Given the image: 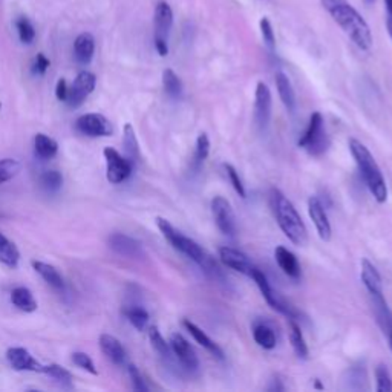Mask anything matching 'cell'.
Instances as JSON below:
<instances>
[{
    "label": "cell",
    "instance_id": "cell-1",
    "mask_svg": "<svg viewBox=\"0 0 392 392\" xmlns=\"http://www.w3.org/2000/svg\"><path fill=\"white\" fill-rule=\"evenodd\" d=\"M320 5L360 51H369L372 48L371 28L348 0H320Z\"/></svg>",
    "mask_w": 392,
    "mask_h": 392
},
{
    "label": "cell",
    "instance_id": "cell-2",
    "mask_svg": "<svg viewBox=\"0 0 392 392\" xmlns=\"http://www.w3.org/2000/svg\"><path fill=\"white\" fill-rule=\"evenodd\" d=\"M156 225H158V229L163 233L165 241H168L176 251H180L184 254V256L192 259L196 266H198L204 273L210 274L212 278L222 276L217 261H214L212 254L207 250H204L198 242L193 241L189 236H185V234H183L180 230H176L168 219L156 218Z\"/></svg>",
    "mask_w": 392,
    "mask_h": 392
},
{
    "label": "cell",
    "instance_id": "cell-3",
    "mask_svg": "<svg viewBox=\"0 0 392 392\" xmlns=\"http://www.w3.org/2000/svg\"><path fill=\"white\" fill-rule=\"evenodd\" d=\"M270 205L274 219H276L282 233L285 234L288 241H291L294 245H298V247L305 245L308 241L307 225L287 196L279 189H271Z\"/></svg>",
    "mask_w": 392,
    "mask_h": 392
},
{
    "label": "cell",
    "instance_id": "cell-4",
    "mask_svg": "<svg viewBox=\"0 0 392 392\" xmlns=\"http://www.w3.org/2000/svg\"><path fill=\"white\" fill-rule=\"evenodd\" d=\"M348 147L368 190L379 204H385L388 200V185L376 158L372 156L368 147L356 138H351L348 141Z\"/></svg>",
    "mask_w": 392,
    "mask_h": 392
},
{
    "label": "cell",
    "instance_id": "cell-5",
    "mask_svg": "<svg viewBox=\"0 0 392 392\" xmlns=\"http://www.w3.org/2000/svg\"><path fill=\"white\" fill-rule=\"evenodd\" d=\"M298 144L312 156H320L328 151L330 138L325 129V121H323L320 112L311 114L307 129L302 134Z\"/></svg>",
    "mask_w": 392,
    "mask_h": 392
},
{
    "label": "cell",
    "instance_id": "cell-6",
    "mask_svg": "<svg viewBox=\"0 0 392 392\" xmlns=\"http://www.w3.org/2000/svg\"><path fill=\"white\" fill-rule=\"evenodd\" d=\"M173 26V11L172 6L160 0L155 6L153 13V43L155 49L161 57L169 54V37Z\"/></svg>",
    "mask_w": 392,
    "mask_h": 392
},
{
    "label": "cell",
    "instance_id": "cell-7",
    "mask_svg": "<svg viewBox=\"0 0 392 392\" xmlns=\"http://www.w3.org/2000/svg\"><path fill=\"white\" fill-rule=\"evenodd\" d=\"M254 282H256V285L259 288V291L262 293V296L263 299L267 300L268 305L273 308V310H276L278 312H281V315L283 316H287L288 319H296L298 317V311L294 310L290 303L285 300V299H282L279 294L274 291L270 285V282L267 279L266 274H263V271H261L258 267L253 270L251 273V276H250Z\"/></svg>",
    "mask_w": 392,
    "mask_h": 392
},
{
    "label": "cell",
    "instance_id": "cell-8",
    "mask_svg": "<svg viewBox=\"0 0 392 392\" xmlns=\"http://www.w3.org/2000/svg\"><path fill=\"white\" fill-rule=\"evenodd\" d=\"M106 160V178L112 184H120L129 178L132 173V163L124 158V156L115 151L114 147H106L104 149Z\"/></svg>",
    "mask_w": 392,
    "mask_h": 392
},
{
    "label": "cell",
    "instance_id": "cell-9",
    "mask_svg": "<svg viewBox=\"0 0 392 392\" xmlns=\"http://www.w3.org/2000/svg\"><path fill=\"white\" fill-rule=\"evenodd\" d=\"M212 214L214 222L218 225V229L225 236H234V234H236V217H234L232 204L225 200L224 196H214L212 200Z\"/></svg>",
    "mask_w": 392,
    "mask_h": 392
},
{
    "label": "cell",
    "instance_id": "cell-10",
    "mask_svg": "<svg viewBox=\"0 0 392 392\" xmlns=\"http://www.w3.org/2000/svg\"><path fill=\"white\" fill-rule=\"evenodd\" d=\"M271 106H273V98L270 87L259 82L256 85V92H254V123L258 124L261 131L266 129L271 119Z\"/></svg>",
    "mask_w": 392,
    "mask_h": 392
},
{
    "label": "cell",
    "instance_id": "cell-11",
    "mask_svg": "<svg viewBox=\"0 0 392 392\" xmlns=\"http://www.w3.org/2000/svg\"><path fill=\"white\" fill-rule=\"evenodd\" d=\"M75 127L78 132L87 136H111L114 127L111 121L100 114H86L77 120Z\"/></svg>",
    "mask_w": 392,
    "mask_h": 392
},
{
    "label": "cell",
    "instance_id": "cell-12",
    "mask_svg": "<svg viewBox=\"0 0 392 392\" xmlns=\"http://www.w3.org/2000/svg\"><path fill=\"white\" fill-rule=\"evenodd\" d=\"M170 349L176 359L180 360V364L184 366V369L187 371H196L200 368V360L198 356H196L195 349L189 343V340L185 339L183 334H178V332H173L170 336Z\"/></svg>",
    "mask_w": 392,
    "mask_h": 392
},
{
    "label": "cell",
    "instance_id": "cell-13",
    "mask_svg": "<svg viewBox=\"0 0 392 392\" xmlns=\"http://www.w3.org/2000/svg\"><path fill=\"white\" fill-rule=\"evenodd\" d=\"M97 83V77L92 72L82 71L77 75L72 86L70 87V95H67V103L71 107H78L85 103V100L89 95Z\"/></svg>",
    "mask_w": 392,
    "mask_h": 392
},
{
    "label": "cell",
    "instance_id": "cell-14",
    "mask_svg": "<svg viewBox=\"0 0 392 392\" xmlns=\"http://www.w3.org/2000/svg\"><path fill=\"white\" fill-rule=\"evenodd\" d=\"M111 249L127 259H143L144 258V249L140 241H136L131 236H127L124 233H114L109 238Z\"/></svg>",
    "mask_w": 392,
    "mask_h": 392
},
{
    "label": "cell",
    "instance_id": "cell-15",
    "mask_svg": "<svg viewBox=\"0 0 392 392\" xmlns=\"http://www.w3.org/2000/svg\"><path fill=\"white\" fill-rule=\"evenodd\" d=\"M308 214H310L312 224H315L319 238L322 241L328 242L332 236L331 222H330L325 207H323V204L320 202L317 196H311V198L308 200Z\"/></svg>",
    "mask_w": 392,
    "mask_h": 392
},
{
    "label": "cell",
    "instance_id": "cell-16",
    "mask_svg": "<svg viewBox=\"0 0 392 392\" xmlns=\"http://www.w3.org/2000/svg\"><path fill=\"white\" fill-rule=\"evenodd\" d=\"M219 259L225 267H229L241 274H245V276H249V278L251 276L253 270L256 268V266H254L247 254L236 250V249H232V247H221L219 249Z\"/></svg>",
    "mask_w": 392,
    "mask_h": 392
},
{
    "label": "cell",
    "instance_id": "cell-17",
    "mask_svg": "<svg viewBox=\"0 0 392 392\" xmlns=\"http://www.w3.org/2000/svg\"><path fill=\"white\" fill-rule=\"evenodd\" d=\"M360 279L364 282L365 288L371 294V298L374 300L385 299L383 296V282H381V276L379 270L374 267V263H371L368 259H361V270H360Z\"/></svg>",
    "mask_w": 392,
    "mask_h": 392
},
{
    "label": "cell",
    "instance_id": "cell-18",
    "mask_svg": "<svg viewBox=\"0 0 392 392\" xmlns=\"http://www.w3.org/2000/svg\"><path fill=\"white\" fill-rule=\"evenodd\" d=\"M274 259H276V263L279 268L283 271V274L293 281H299L302 276V270H300V263L296 258V254L290 251L288 249L283 247V245H279L274 250Z\"/></svg>",
    "mask_w": 392,
    "mask_h": 392
},
{
    "label": "cell",
    "instance_id": "cell-19",
    "mask_svg": "<svg viewBox=\"0 0 392 392\" xmlns=\"http://www.w3.org/2000/svg\"><path fill=\"white\" fill-rule=\"evenodd\" d=\"M6 359L16 371H38L42 372V365L31 356V352L25 348H9Z\"/></svg>",
    "mask_w": 392,
    "mask_h": 392
},
{
    "label": "cell",
    "instance_id": "cell-20",
    "mask_svg": "<svg viewBox=\"0 0 392 392\" xmlns=\"http://www.w3.org/2000/svg\"><path fill=\"white\" fill-rule=\"evenodd\" d=\"M183 325H184L185 330L189 331V334L196 342H198L202 348L207 349L213 357H217L219 360H224V351H222V348L218 345L217 342H213L207 334H205V332L198 325H196V323L190 322L189 319H184L183 320Z\"/></svg>",
    "mask_w": 392,
    "mask_h": 392
},
{
    "label": "cell",
    "instance_id": "cell-21",
    "mask_svg": "<svg viewBox=\"0 0 392 392\" xmlns=\"http://www.w3.org/2000/svg\"><path fill=\"white\" fill-rule=\"evenodd\" d=\"M95 53V38L89 33H82L74 42V55L78 63H91Z\"/></svg>",
    "mask_w": 392,
    "mask_h": 392
},
{
    "label": "cell",
    "instance_id": "cell-22",
    "mask_svg": "<svg viewBox=\"0 0 392 392\" xmlns=\"http://www.w3.org/2000/svg\"><path fill=\"white\" fill-rule=\"evenodd\" d=\"M100 347L102 351L104 352V356L112 360L115 365H123L126 361V349L121 345V342L111 336V334H102L100 337Z\"/></svg>",
    "mask_w": 392,
    "mask_h": 392
},
{
    "label": "cell",
    "instance_id": "cell-23",
    "mask_svg": "<svg viewBox=\"0 0 392 392\" xmlns=\"http://www.w3.org/2000/svg\"><path fill=\"white\" fill-rule=\"evenodd\" d=\"M274 83H276V89L281 102L287 107V111L293 112L294 107H296V94H294L290 78L282 71H279L276 72V75H274Z\"/></svg>",
    "mask_w": 392,
    "mask_h": 392
},
{
    "label": "cell",
    "instance_id": "cell-24",
    "mask_svg": "<svg viewBox=\"0 0 392 392\" xmlns=\"http://www.w3.org/2000/svg\"><path fill=\"white\" fill-rule=\"evenodd\" d=\"M288 336H290L291 347L294 349V354H296L302 360H307L310 356V349H308L305 337H303V332H302L300 327L296 323V319H290V322H288Z\"/></svg>",
    "mask_w": 392,
    "mask_h": 392
},
{
    "label": "cell",
    "instance_id": "cell-25",
    "mask_svg": "<svg viewBox=\"0 0 392 392\" xmlns=\"http://www.w3.org/2000/svg\"><path fill=\"white\" fill-rule=\"evenodd\" d=\"M253 339L258 345L263 349H273L276 348V332L266 322H256L253 325Z\"/></svg>",
    "mask_w": 392,
    "mask_h": 392
},
{
    "label": "cell",
    "instance_id": "cell-26",
    "mask_svg": "<svg viewBox=\"0 0 392 392\" xmlns=\"http://www.w3.org/2000/svg\"><path fill=\"white\" fill-rule=\"evenodd\" d=\"M33 267L38 274H40L42 279L46 283H49L53 288H55L58 291L65 290V281L62 278V274L57 271L55 267L49 266V263H45V262H40V261H33Z\"/></svg>",
    "mask_w": 392,
    "mask_h": 392
},
{
    "label": "cell",
    "instance_id": "cell-27",
    "mask_svg": "<svg viewBox=\"0 0 392 392\" xmlns=\"http://www.w3.org/2000/svg\"><path fill=\"white\" fill-rule=\"evenodd\" d=\"M11 302L14 307L25 312H33L37 310V302L33 296V293L25 287H17L11 293Z\"/></svg>",
    "mask_w": 392,
    "mask_h": 392
},
{
    "label": "cell",
    "instance_id": "cell-28",
    "mask_svg": "<svg viewBox=\"0 0 392 392\" xmlns=\"http://www.w3.org/2000/svg\"><path fill=\"white\" fill-rule=\"evenodd\" d=\"M34 147L37 156H40L42 160H51L58 152V144L55 140L49 138L45 134H37L34 138Z\"/></svg>",
    "mask_w": 392,
    "mask_h": 392
},
{
    "label": "cell",
    "instance_id": "cell-29",
    "mask_svg": "<svg viewBox=\"0 0 392 392\" xmlns=\"http://www.w3.org/2000/svg\"><path fill=\"white\" fill-rule=\"evenodd\" d=\"M123 146H124V152L127 155V160L131 163H135L140 160V146L138 140H136V135L132 124L127 123L124 126V132H123Z\"/></svg>",
    "mask_w": 392,
    "mask_h": 392
},
{
    "label": "cell",
    "instance_id": "cell-30",
    "mask_svg": "<svg viewBox=\"0 0 392 392\" xmlns=\"http://www.w3.org/2000/svg\"><path fill=\"white\" fill-rule=\"evenodd\" d=\"M18 259H21V253L16 245L5 234L0 233V262L8 267H17Z\"/></svg>",
    "mask_w": 392,
    "mask_h": 392
},
{
    "label": "cell",
    "instance_id": "cell-31",
    "mask_svg": "<svg viewBox=\"0 0 392 392\" xmlns=\"http://www.w3.org/2000/svg\"><path fill=\"white\" fill-rule=\"evenodd\" d=\"M163 86L164 91L170 98H180L183 95V82L181 78L175 74L173 70L168 67V70H164L163 72Z\"/></svg>",
    "mask_w": 392,
    "mask_h": 392
},
{
    "label": "cell",
    "instance_id": "cell-32",
    "mask_svg": "<svg viewBox=\"0 0 392 392\" xmlns=\"http://www.w3.org/2000/svg\"><path fill=\"white\" fill-rule=\"evenodd\" d=\"M42 372L46 376H49L51 379H54L58 385H60L62 388H66V389H71L72 388V376L71 372L65 369L63 366L60 365H48V366H43L42 368Z\"/></svg>",
    "mask_w": 392,
    "mask_h": 392
},
{
    "label": "cell",
    "instance_id": "cell-33",
    "mask_svg": "<svg viewBox=\"0 0 392 392\" xmlns=\"http://www.w3.org/2000/svg\"><path fill=\"white\" fill-rule=\"evenodd\" d=\"M149 340L152 343V347L153 349L158 352V354L163 357V359H169L170 357V343L165 342V339L163 337V334L160 332V330L156 328V327H151L149 328Z\"/></svg>",
    "mask_w": 392,
    "mask_h": 392
},
{
    "label": "cell",
    "instance_id": "cell-34",
    "mask_svg": "<svg viewBox=\"0 0 392 392\" xmlns=\"http://www.w3.org/2000/svg\"><path fill=\"white\" fill-rule=\"evenodd\" d=\"M16 29L18 38H21V42L25 45H31L36 38V28L34 25L29 22V18L26 17H18L16 21Z\"/></svg>",
    "mask_w": 392,
    "mask_h": 392
},
{
    "label": "cell",
    "instance_id": "cell-35",
    "mask_svg": "<svg viewBox=\"0 0 392 392\" xmlns=\"http://www.w3.org/2000/svg\"><path fill=\"white\" fill-rule=\"evenodd\" d=\"M124 315H126L127 320H129L138 331H144L146 327H147V323H149V312H147L141 307L127 308L124 311Z\"/></svg>",
    "mask_w": 392,
    "mask_h": 392
},
{
    "label": "cell",
    "instance_id": "cell-36",
    "mask_svg": "<svg viewBox=\"0 0 392 392\" xmlns=\"http://www.w3.org/2000/svg\"><path fill=\"white\" fill-rule=\"evenodd\" d=\"M40 184L46 192H53V193L58 192L62 189L63 176L60 172H57V170H46L40 176Z\"/></svg>",
    "mask_w": 392,
    "mask_h": 392
},
{
    "label": "cell",
    "instance_id": "cell-37",
    "mask_svg": "<svg viewBox=\"0 0 392 392\" xmlns=\"http://www.w3.org/2000/svg\"><path fill=\"white\" fill-rule=\"evenodd\" d=\"M21 172V163L13 158L0 160V184L8 183Z\"/></svg>",
    "mask_w": 392,
    "mask_h": 392
},
{
    "label": "cell",
    "instance_id": "cell-38",
    "mask_svg": "<svg viewBox=\"0 0 392 392\" xmlns=\"http://www.w3.org/2000/svg\"><path fill=\"white\" fill-rule=\"evenodd\" d=\"M210 153V140L207 134H200L196 138V147H195V164L201 165Z\"/></svg>",
    "mask_w": 392,
    "mask_h": 392
},
{
    "label": "cell",
    "instance_id": "cell-39",
    "mask_svg": "<svg viewBox=\"0 0 392 392\" xmlns=\"http://www.w3.org/2000/svg\"><path fill=\"white\" fill-rule=\"evenodd\" d=\"M259 29H261L263 45H266L270 49V51H274V49H276V36H274V29H273L271 22L268 21V17L261 18Z\"/></svg>",
    "mask_w": 392,
    "mask_h": 392
},
{
    "label": "cell",
    "instance_id": "cell-40",
    "mask_svg": "<svg viewBox=\"0 0 392 392\" xmlns=\"http://www.w3.org/2000/svg\"><path fill=\"white\" fill-rule=\"evenodd\" d=\"M376 381L377 392H392V377L386 365H379L376 368Z\"/></svg>",
    "mask_w": 392,
    "mask_h": 392
},
{
    "label": "cell",
    "instance_id": "cell-41",
    "mask_svg": "<svg viewBox=\"0 0 392 392\" xmlns=\"http://www.w3.org/2000/svg\"><path fill=\"white\" fill-rule=\"evenodd\" d=\"M224 169H225V173H227V176H229V180H230V183L233 185V189L236 190V193L241 196V198H245V196H247V193H245V187H244V184H242V180H241L238 170L234 169L232 164H224Z\"/></svg>",
    "mask_w": 392,
    "mask_h": 392
},
{
    "label": "cell",
    "instance_id": "cell-42",
    "mask_svg": "<svg viewBox=\"0 0 392 392\" xmlns=\"http://www.w3.org/2000/svg\"><path fill=\"white\" fill-rule=\"evenodd\" d=\"M72 361L74 364L78 366V368H82L87 372H91L92 376H97L98 374V371L94 365V361L92 359L86 354V352H74L72 354Z\"/></svg>",
    "mask_w": 392,
    "mask_h": 392
},
{
    "label": "cell",
    "instance_id": "cell-43",
    "mask_svg": "<svg viewBox=\"0 0 392 392\" xmlns=\"http://www.w3.org/2000/svg\"><path fill=\"white\" fill-rule=\"evenodd\" d=\"M127 372H129V377H131V381H132V388L135 391L138 392H147L149 391V386L146 385V381L141 376V372L138 371V368H136L135 365H129L127 366Z\"/></svg>",
    "mask_w": 392,
    "mask_h": 392
},
{
    "label": "cell",
    "instance_id": "cell-44",
    "mask_svg": "<svg viewBox=\"0 0 392 392\" xmlns=\"http://www.w3.org/2000/svg\"><path fill=\"white\" fill-rule=\"evenodd\" d=\"M49 65H51V62L48 60V58L45 57V54H37L34 65H33V71L38 75H43L48 71Z\"/></svg>",
    "mask_w": 392,
    "mask_h": 392
},
{
    "label": "cell",
    "instance_id": "cell-45",
    "mask_svg": "<svg viewBox=\"0 0 392 392\" xmlns=\"http://www.w3.org/2000/svg\"><path fill=\"white\" fill-rule=\"evenodd\" d=\"M67 95H70V87H67L65 78H60V80L57 82V86H55V97L60 102H66Z\"/></svg>",
    "mask_w": 392,
    "mask_h": 392
},
{
    "label": "cell",
    "instance_id": "cell-46",
    "mask_svg": "<svg viewBox=\"0 0 392 392\" xmlns=\"http://www.w3.org/2000/svg\"><path fill=\"white\" fill-rule=\"evenodd\" d=\"M285 388H283L281 383H279V380H274L273 381V385L268 386V391H283Z\"/></svg>",
    "mask_w": 392,
    "mask_h": 392
},
{
    "label": "cell",
    "instance_id": "cell-47",
    "mask_svg": "<svg viewBox=\"0 0 392 392\" xmlns=\"http://www.w3.org/2000/svg\"><path fill=\"white\" fill-rule=\"evenodd\" d=\"M385 6H386L388 17H392V0H385Z\"/></svg>",
    "mask_w": 392,
    "mask_h": 392
},
{
    "label": "cell",
    "instance_id": "cell-48",
    "mask_svg": "<svg viewBox=\"0 0 392 392\" xmlns=\"http://www.w3.org/2000/svg\"><path fill=\"white\" fill-rule=\"evenodd\" d=\"M386 29H388V33H389V36L392 38V17L386 18Z\"/></svg>",
    "mask_w": 392,
    "mask_h": 392
},
{
    "label": "cell",
    "instance_id": "cell-49",
    "mask_svg": "<svg viewBox=\"0 0 392 392\" xmlns=\"http://www.w3.org/2000/svg\"><path fill=\"white\" fill-rule=\"evenodd\" d=\"M372 2H374V0H366V4H372Z\"/></svg>",
    "mask_w": 392,
    "mask_h": 392
},
{
    "label": "cell",
    "instance_id": "cell-50",
    "mask_svg": "<svg viewBox=\"0 0 392 392\" xmlns=\"http://www.w3.org/2000/svg\"><path fill=\"white\" fill-rule=\"evenodd\" d=\"M0 107H2V104H0Z\"/></svg>",
    "mask_w": 392,
    "mask_h": 392
}]
</instances>
